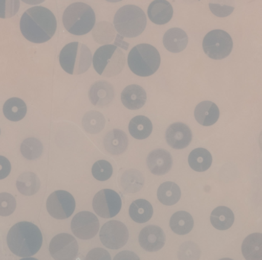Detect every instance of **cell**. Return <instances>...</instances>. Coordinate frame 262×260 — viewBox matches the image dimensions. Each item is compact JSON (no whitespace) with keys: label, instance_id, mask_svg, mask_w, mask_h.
I'll use <instances>...</instances> for the list:
<instances>
[{"label":"cell","instance_id":"cell-1","mask_svg":"<svg viewBox=\"0 0 262 260\" xmlns=\"http://www.w3.org/2000/svg\"><path fill=\"white\" fill-rule=\"evenodd\" d=\"M57 20L52 11L43 6H34L23 13L20 20V30L31 42L41 44L55 35Z\"/></svg>","mask_w":262,"mask_h":260},{"label":"cell","instance_id":"cell-2","mask_svg":"<svg viewBox=\"0 0 262 260\" xmlns=\"http://www.w3.org/2000/svg\"><path fill=\"white\" fill-rule=\"evenodd\" d=\"M42 243V233L40 229L27 221L15 224L7 235L8 247L18 257H30L36 254Z\"/></svg>","mask_w":262,"mask_h":260},{"label":"cell","instance_id":"cell-3","mask_svg":"<svg viewBox=\"0 0 262 260\" xmlns=\"http://www.w3.org/2000/svg\"><path fill=\"white\" fill-rule=\"evenodd\" d=\"M95 21V11L86 3H72L66 8L63 13V25L66 30L72 35H86L92 30Z\"/></svg>","mask_w":262,"mask_h":260},{"label":"cell","instance_id":"cell-4","mask_svg":"<svg viewBox=\"0 0 262 260\" xmlns=\"http://www.w3.org/2000/svg\"><path fill=\"white\" fill-rule=\"evenodd\" d=\"M161 58L157 49L149 44H137L131 49L127 64L137 76L149 77L160 67Z\"/></svg>","mask_w":262,"mask_h":260},{"label":"cell","instance_id":"cell-5","mask_svg":"<svg viewBox=\"0 0 262 260\" xmlns=\"http://www.w3.org/2000/svg\"><path fill=\"white\" fill-rule=\"evenodd\" d=\"M92 61L90 49L85 44L76 41L66 44L60 52L61 67L69 75L85 73L90 68Z\"/></svg>","mask_w":262,"mask_h":260},{"label":"cell","instance_id":"cell-6","mask_svg":"<svg viewBox=\"0 0 262 260\" xmlns=\"http://www.w3.org/2000/svg\"><path fill=\"white\" fill-rule=\"evenodd\" d=\"M115 29L121 36L135 38L146 29V16L143 9L134 5H127L117 11L114 18Z\"/></svg>","mask_w":262,"mask_h":260},{"label":"cell","instance_id":"cell-7","mask_svg":"<svg viewBox=\"0 0 262 260\" xmlns=\"http://www.w3.org/2000/svg\"><path fill=\"white\" fill-rule=\"evenodd\" d=\"M94 68L101 76L112 78L121 73L125 66V55L118 46L105 44L95 52Z\"/></svg>","mask_w":262,"mask_h":260},{"label":"cell","instance_id":"cell-8","mask_svg":"<svg viewBox=\"0 0 262 260\" xmlns=\"http://www.w3.org/2000/svg\"><path fill=\"white\" fill-rule=\"evenodd\" d=\"M203 49L209 58L223 60L229 56L233 49V41L228 32L215 29L208 32L203 41Z\"/></svg>","mask_w":262,"mask_h":260},{"label":"cell","instance_id":"cell-9","mask_svg":"<svg viewBox=\"0 0 262 260\" xmlns=\"http://www.w3.org/2000/svg\"><path fill=\"white\" fill-rule=\"evenodd\" d=\"M93 209L96 215L103 218H112L121 211V196L112 189H103L93 198Z\"/></svg>","mask_w":262,"mask_h":260},{"label":"cell","instance_id":"cell-10","mask_svg":"<svg viewBox=\"0 0 262 260\" xmlns=\"http://www.w3.org/2000/svg\"><path fill=\"white\" fill-rule=\"evenodd\" d=\"M75 200L66 191H56L51 194L46 202L48 212L52 218L64 220L70 218L75 210Z\"/></svg>","mask_w":262,"mask_h":260},{"label":"cell","instance_id":"cell-11","mask_svg":"<svg viewBox=\"0 0 262 260\" xmlns=\"http://www.w3.org/2000/svg\"><path fill=\"white\" fill-rule=\"evenodd\" d=\"M100 239L103 245L107 248L119 250L128 241V229L125 224L120 221H108L101 227Z\"/></svg>","mask_w":262,"mask_h":260},{"label":"cell","instance_id":"cell-12","mask_svg":"<svg viewBox=\"0 0 262 260\" xmlns=\"http://www.w3.org/2000/svg\"><path fill=\"white\" fill-rule=\"evenodd\" d=\"M78 242L69 233H60L51 241L49 252L54 259L72 260L78 253Z\"/></svg>","mask_w":262,"mask_h":260},{"label":"cell","instance_id":"cell-13","mask_svg":"<svg viewBox=\"0 0 262 260\" xmlns=\"http://www.w3.org/2000/svg\"><path fill=\"white\" fill-rule=\"evenodd\" d=\"M71 228L78 239L88 241L96 236L99 230L100 223L96 215L92 212L81 211L74 217Z\"/></svg>","mask_w":262,"mask_h":260},{"label":"cell","instance_id":"cell-14","mask_svg":"<svg viewBox=\"0 0 262 260\" xmlns=\"http://www.w3.org/2000/svg\"><path fill=\"white\" fill-rule=\"evenodd\" d=\"M166 242V235L158 226L149 225L142 229L139 235L140 247L146 251L154 253L161 250Z\"/></svg>","mask_w":262,"mask_h":260},{"label":"cell","instance_id":"cell-15","mask_svg":"<svg viewBox=\"0 0 262 260\" xmlns=\"http://www.w3.org/2000/svg\"><path fill=\"white\" fill-rule=\"evenodd\" d=\"M192 139V131L183 123H174L166 131V143L172 149H185L189 146Z\"/></svg>","mask_w":262,"mask_h":260},{"label":"cell","instance_id":"cell-16","mask_svg":"<svg viewBox=\"0 0 262 260\" xmlns=\"http://www.w3.org/2000/svg\"><path fill=\"white\" fill-rule=\"evenodd\" d=\"M172 158L166 149H157L152 150L146 158V164L151 173L155 175H164L172 167Z\"/></svg>","mask_w":262,"mask_h":260},{"label":"cell","instance_id":"cell-17","mask_svg":"<svg viewBox=\"0 0 262 260\" xmlns=\"http://www.w3.org/2000/svg\"><path fill=\"white\" fill-rule=\"evenodd\" d=\"M115 98V89L107 81H99L92 84L89 90V99L95 107H104Z\"/></svg>","mask_w":262,"mask_h":260},{"label":"cell","instance_id":"cell-18","mask_svg":"<svg viewBox=\"0 0 262 260\" xmlns=\"http://www.w3.org/2000/svg\"><path fill=\"white\" fill-rule=\"evenodd\" d=\"M148 17L154 24L165 25L173 15L172 5L166 0H154L147 9Z\"/></svg>","mask_w":262,"mask_h":260},{"label":"cell","instance_id":"cell-19","mask_svg":"<svg viewBox=\"0 0 262 260\" xmlns=\"http://www.w3.org/2000/svg\"><path fill=\"white\" fill-rule=\"evenodd\" d=\"M121 101L126 108L137 110L146 104V93L144 89L137 84H131L121 93Z\"/></svg>","mask_w":262,"mask_h":260},{"label":"cell","instance_id":"cell-20","mask_svg":"<svg viewBox=\"0 0 262 260\" xmlns=\"http://www.w3.org/2000/svg\"><path fill=\"white\" fill-rule=\"evenodd\" d=\"M194 116L200 125L210 127L218 121L220 109L213 102L203 101L195 107Z\"/></svg>","mask_w":262,"mask_h":260},{"label":"cell","instance_id":"cell-21","mask_svg":"<svg viewBox=\"0 0 262 260\" xmlns=\"http://www.w3.org/2000/svg\"><path fill=\"white\" fill-rule=\"evenodd\" d=\"M163 41L166 50L172 53H180L186 49L189 38L183 29L172 28L165 33Z\"/></svg>","mask_w":262,"mask_h":260},{"label":"cell","instance_id":"cell-22","mask_svg":"<svg viewBox=\"0 0 262 260\" xmlns=\"http://www.w3.org/2000/svg\"><path fill=\"white\" fill-rule=\"evenodd\" d=\"M104 146L106 151L112 155H121L127 150L128 138L124 131L115 129L105 135Z\"/></svg>","mask_w":262,"mask_h":260},{"label":"cell","instance_id":"cell-23","mask_svg":"<svg viewBox=\"0 0 262 260\" xmlns=\"http://www.w3.org/2000/svg\"><path fill=\"white\" fill-rule=\"evenodd\" d=\"M242 252L247 260H262V233L249 235L243 241Z\"/></svg>","mask_w":262,"mask_h":260},{"label":"cell","instance_id":"cell-24","mask_svg":"<svg viewBox=\"0 0 262 260\" xmlns=\"http://www.w3.org/2000/svg\"><path fill=\"white\" fill-rule=\"evenodd\" d=\"M188 161L192 170L198 172H206L212 166V156L207 149L197 148L190 152Z\"/></svg>","mask_w":262,"mask_h":260},{"label":"cell","instance_id":"cell-25","mask_svg":"<svg viewBox=\"0 0 262 260\" xmlns=\"http://www.w3.org/2000/svg\"><path fill=\"white\" fill-rule=\"evenodd\" d=\"M210 221L212 225L219 230H226L233 225L235 216L229 207L220 206L214 209L211 214Z\"/></svg>","mask_w":262,"mask_h":260},{"label":"cell","instance_id":"cell-26","mask_svg":"<svg viewBox=\"0 0 262 260\" xmlns=\"http://www.w3.org/2000/svg\"><path fill=\"white\" fill-rule=\"evenodd\" d=\"M129 214L131 219L138 224L149 221L154 214L152 204L144 199H138L130 204Z\"/></svg>","mask_w":262,"mask_h":260},{"label":"cell","instance_id":"cell-27","mask_svg":"<svg viewBox=\"0 0 262 260\" xmlns=\"http://www.w3.org/2000/svg\"><path fill=\"white\" fill-rule=\"evenodd\" d=\"M194 221L192 215L186 211L176 212L171 217L169 227L178 235H186L193 228Z\"/></svg>","mask_w":262,"mask_h":260},{"label":"cell","instance_id":"cell-28","mask_svg":"<svg viewBox=\"0 0 262 260\" xmlns=\"http://www.w3.org/2000/svg\"><path fill=\"white\" fill-rule=\"evenodd\" d=\"M41 182L33 172H24L18 176L16 187L18 192L25 196H32L39 190Z\"/></svg>","mask_w":262,"mask_h":260},{"label":"cell","instance_id":"cell-29","mask_svg":"<svg viewBox=\"0 0 262 260\" xmlns=\"http://www.w3.org/2000/svg\"><path fill=\"white\" fill-rule=\"evenodd\" d=\"M181 198V190L176 183L166 181L159 187L157 198L160 202L166 206L177 204Z\"/></svg>","mask_w":262,"mask_h":260},{"label":"cell","instance_id":"cell-30","mask_svg":"<svg viewBox=\"0 0 262 260\" xmlns=\"http://www.w3.org/2000/svg\"><path fill=\"white\" fill-rule=\"evenodd\" d=\"M27 107L26 103L18 98H12L6 101L3 106V113L6 119L18 122L26 116Z\"/></svg>","mask_w":262,"mask_h":260},{"label":"cell","instance_id":"cell-31","mask_svg":"<svg viewBox=\"0 0 262 260\" xmlns=\"http://www.w3.org/2000/svg\"><path fill=\"white\" fill-rule=\"evenodd\" d=\"M128 129L131 136L136 139H145L152 133V124L149 118L137 116L131 120Z\"/></svg>","mask_w":262,"mask_h":260},{"label":"cell","instance_id":"cell-32","mask_svg":"<svg viewBox=\"0 0 262 260\" xmlns=\"http://www.w3.org/2000/svg\"><path fill=\"white\" fill-rule=\"evenodd\" d=\"M121 184L122 188L128 193H137L143 187L144 178L139 171L130 169L123 174Z\"/></svg>","mask_w":262,"mask_h":260},{"label":"cell","instance_id":"cell-33","mask_svg":"<svg viewBox=\"0 0 262 260\" xmlns=\"http://www.w3.org/2000/svg\"><path fill=\"white\" fill-rule=\"evenodd\" d=\"M105 118L98 111L88 112L82 119V127L86 132L90 134H98L105 127Z\"/></svg>","mask_w":262,"mask_h":260},{"label":"cell","instance_id":"cell-34","mask_svg":"<svg viewBox=\"0 0 262 260\" xmlns=\"http://www.w3.org/2000/svg\"><path fill=\"white\" fill-rule=\"evenodd\" d=\"M21 155L29 160H35L41 156L43 146L39 140L35 138H28L21 145Z\"/></svg>","mask_w":262,"mask_h":260},{"label":"cell","instance_id":"cell-35","mask_svg":"<svg viewBox=\"0 0 262 260\" xmlns=\"http://www.w3.org/2000/svg\"><path fill=\"white\" fill-rule=\"evenodd\" d=\"M209 6L213 15L220 18H225L233 12L235 0H210Z\"/></svg>","mask_w":262,"mask_h":260},{"label":"cell","instance_id":"cell-36","mask_svg":"<svg viewBox=\"0 0 262 260\" xmlns=\"http://www.w3.org/2000/svg\"><path fill=\"white\" fill-rule=\"evenodd\" d=\"M92 172L95 179L100 181H105L112 177L113 167L109 161L99 160L92 166Z\"/></svg>","mask_w":262,"mask_h":260},{"label":"cell","instance_id":"cell-37","mask_svg":"<svg viewBox=\"0 0 262 260\" xmlns=\"http://www.w3.org/2000/svg\"><path fill=\"white\" fill-rule=\"evenodd\" d=\"M16 208L15 198L10 194L0 193V216L8 217L13 214Z\"/></svg>","mask_w":262,"mask_h":260},{"label":"cell","instance_id":"cell-38","mask_svg":"<svg viewBox=\"0 0 262 260\" xmlns=\"http://www.w3.org/2000/svg\"><path fill=\"white\" fill-rule=\"evenodd\" d=\"M19 8V0H0V18H12L16 15Z\"/></svg>","mask_w":262,"mask_h":260},{"label":"cell","instance_id":"cell-39","mask_svg":"<svg viewBox=\"0 0 262 260\" xmlns=\"http://www.w3.org/2000/svg\"><path fill=\"white\" fill-rule=\"evenodd\" d=\"M86 259L111 260L112 259V258H111V256L110 254H109L108 252L106 251L104 249L95 248L94 249V250H91V251L88 253Z\"/></svg>","mask_w":262,"mask_h":260},{"label":"cell","instance_id":"cell-40","mask_svg":"<svg viewBox=\"0 0 262 260\" xmlns=\"http://www.w3.org/2000/svg\"><path fill=\"white\" fill-rule=\"evenodd\" d=\"M11 172V163L7 158L0 155V180L9 176Z\"/></svg>","mask_w":262,"mask_h":260},{"label":"cell","instance_id":"cell-41","mask_svg":"<svg viewBox=\"0 0 262 260\" xmlns=\"http://www.w3.org/2000/svg\"><path fill=\"white\" fill-rule=\"evenodd\" d=\"M23 3L29 5H38L44 3L46 0H21Z\"/></svg>","mask_w":262,"mask_h":260},{"label":"cell","instance_id":"cell-42","mask_svg":"<svg viewBox=\"0 0 262 260\" xmlns=\"http://www.w3.org/2000/svg\"><path fill=\"white\" fill-rule=\"evenodd\" d=\"M259 146H260V149H261V150L262 151V131H261V134H260V136H259Z\"/></svg>","mask_w":262,"mask_h":260},{"label":"cell","instance_id":"cell-43","mask_svg":"<svg viewBox=\"0 0 262 260\" xmlns=\"http://www.w3.org/2000/svg\"><path fill=\"white\" fill-rule=\"evenodd\" d=\"M107 2H109V3H118V2L122 1V0H106Z\"/></svg>","mask_w":262,"mask_h":260},{"label":"cell","instance_id":"cell-44","mask_svg":"<svg viewBox=\"0 0 262 260\" xmlns=\"http://www.w3.org/2000/svg\"><path fill=\"white\" fill-rule=\"evenodd\" d=\"M0 134H1V130H0Z\"/></svg>","mask_w":262,"mask_h":260},{"label":"cell","instance_id":"cell-45","mask_svg":"<svg viewBox=\"0 0 262 260\" xmlns=\"http://www.w3.org/2000/svg\"><path fill=\"white\" fill-rule=\"evenodd\" d=\"M197 1H200V0H197Z\"/></svg>","mask_w":262,"mask_h":260}]
</instances>
